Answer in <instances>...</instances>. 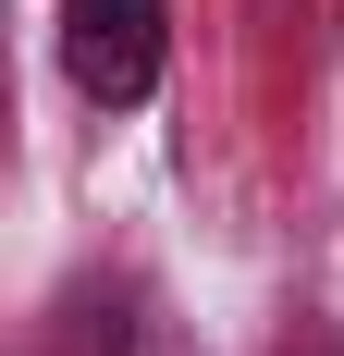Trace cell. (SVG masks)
<instances>
[{"label": "cell", "instance_id": "obj_1", "mask_svg": "<svg viewBox=\"0 0 344 356\" xmlns=\"http://www.w3.org/2000/svg\"><path fill=\"white\" fill-rule=\"evenodd\" d=\"M62 74L99 111H136L160 86V0H62Z\"/></svg>", "mask_w": 344, "mask_h": 356}]
</instances>
